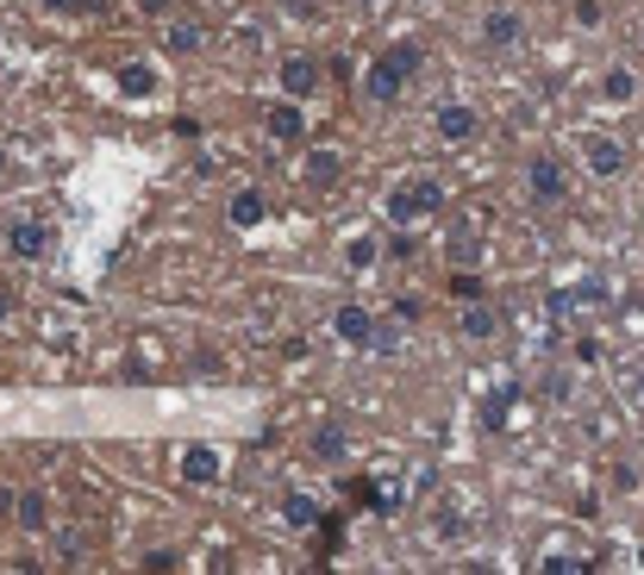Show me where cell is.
I'll return each mask as SVG.
<instances>
[{
	"label": "cell",
	"instance_id": "6da1fadb",
	"mask_svg": "<svg viewBox=\"0 0 644 575\" xmlns=\"http://www.w3.org/2000/svg\"><path fill=\"white\" fill-rule=\"evenodd\" d=\"M419 69H426V51H419L413 39L382 44V57L363 63V100H370V107H401V100L413 95Z\"/></svg>",
	"mask_w": 644,
	"mask_h": 575
},
{
	"label": "cell",
	"instance_id": "7a4b0ae2",
	"mask_svg": "<svg viewBox=\"0 0 644 575\" xmlns=\"http://www.w3.org/2000/svg\"><path fill=\"white\" fill-rule=\"evenodd\" d=\"M445 200H450V188L432 170H407V175H394L389 194H382V219H389V226L419 231L426 219H438V213H445Z\"/></svg>",
	"mask_w": 644,
	"mask_h": 575
},
{
	"label": "cell",
	"instance_id": "3957f363",
	"mask_svg": "<svg viewBox=\"0 0 644 575\" xmlns=\"http://www.w3.org/2000/svg\"><path fill=\"white\" fill-rule=\"evenodd\" d=\"M569 163L557 151H532L526 163H520V194H526V207H538V213H557V207H569Z\"/></svg>",
	"mask_w": 644,
	"mask_h": 575
},
{
	"label": "cell",
	"instance_id": "277c9868",
	"mask_svg": "<svg viewBox=\"0 0 644 575\" xmlns=\"http://www.w3.org/2000/svg\"><path fill=\"white\" fill-rule=\"evenodd\" d=\"M576 163H582L594 182H625L632 175V144L613 132H576Z\"/></svg>",
	"mask_w": 644,
	"mask_h": 575
},
{
	"label": "cell",
	"instance_id": "5b68a950",
	"mask_svg": "<svg viewBox=\"0 0 644 575\" xmlns=\"http://www.w3.org/2000/svg\"><path fill=\"white\" fill-rule=\"evenodd\" d=\"M432 138H438L445 151H469V144L482 138V107H476V100H438V107H432Z\"/></svg>",
	"mask_w": 644,
	"mask_h": 575
},
{
	"label": "cell",
	"instance_id": "8992f818",
	"mask_svg": "<svg viewBox=\"0 0 644 575\" xmlns=\"http://www.w3.org/2000/svg\"><path fill=\"white\" fill-rule=\"evenodd\" d=\"M0 245H7V257L13 263H44L51 257V226H44L39 213H7V226H0Z\"/></svg>",
	"mask_w": 644,
	"mask_h": 575
},
{
	"label": "cell",
	"instance_id": "52a82bcc",
	"mask_svg": "<svg viewBox=\"0 0 644 575\" xmlns=\"http://www.w3.org/2000/svg\"><path fill=\"white\" fill-rule=\"evenodd\" d=\"M526 13H520V7H507V0H494L489 13H482V20H476V44H482V51H489V57H501V51H520V44H526Z\"/></svg>",
	"mask_w": 644,
	"mask_h": 575
},
{
	"label": "cell",
	"instance_id": "ba28073f",
	"mask_svg": "<svg viewBox=\"0 0 644 575\" xmlns=\"http://www.w3.org/2000/svg\"><path fill=\"white\" fill-rule=\"evenodd\" d=\"M275 88H282L288 100H313L319 88H326V63L313 57V51H288L282 69H275Z\"/></svg>",
	"mask_w": 644,
	"mask_h": 575
},
{
	"label": "cell",
	"instance_id": "9c48e42d",
	"mask_svg": "<svg viewBox=\"0 0 644 575\" xmlns=\"http://www.w3.org/2000/svg\"><path fill=\"white\" fill-rule=\"evenodd\" d=\"M457 332H463V345H494V338L507 332V313L494 307L489 294H482V301H463V307H457Z\"/></svg>",
	"mask_w": 644,
	"mask_h": 575
},
{
	"label": "cell",
	"instance_id": "30bf717a",
	"mask_svg": "<svg viewBox=\"0 0 644 575\" xmlns=\"http://www.w3.org/2000/svg\"><path fill=\"white\" fill-rule=\"evenodd\" d=\"M375 332H382V319H375L363 301H345V307H332V338L351 350H375Z\"/></svg>",
	"mask_w": 644,
	"mask_h": 575
},
{
	"label": "cell",
	"instance_id": "8fae6325",
	"mask_svg": "<svg viewBox=\"0 0 644 575\" xmlns=\"http://www.w3.org/2000/svg\"><path fill=\"white\" fill-rule=\"evenodd\" d=\"M113 95H119V100H151V95H163V69H156L151 57L113 63Z\"/></svg>",
	"mask_w": 644,
	"mask_h": 575
},
{
	"label": "cell",
	"instance_id": "7c38bea8",
	"mask_svg": "<svg viewBox=\"0 0 644 575\" xmlns=\"http://www.w3.org/2000/svg\"><path fill=\"white\" fill-rule=\"evenodd\" d=\"M176 476L188 481V488H214V481L226 476L219 444H182V451H176Z\"/></svg>",
	"mask_w": 644,
	"mask_h": 575
},
{
	"label": "cell",
	"instance_id": "4fadbf2b",
	"mask_svg": "<svg viewBox=\"0 0 644 575\" xmlns=\"http://www.w3.org/2000/svg\"><path fill=\"white\" fill-rule=\"evenodd\" d=\"M307 100H270L263 107V138H275V144H307V113H301Z\"/></svg>",
	"mask_w": 644,
	"mask_h": 575
},
{
	"label": "cell",
	"instance_id": "5bb4252c",
	"mask_svg": "<svg viewBox=\"0 0 644 575\" xmlns=\"http://www.w3.org/2000/svg\"><path fill=\"white\" fill-rule=\"evenodd\" d=\"M200 44H207V25H200L195 13H170V20H163V57L188 63V57H200Z\"/></svg>",
	"mask_w": 644,
	"mask_h": 575
},
{
	"label": "cell",
	"instance_id": "9a60e30c",
	"mask_svg": "<svg viewBox=\"0 0 644 575\" xmlns=\"http://www.w3.org/2000/svg\"><path fill=\"white\" fill-rule=\"evenodd\" d=\"M301 182H307L313 194H332L338 182H345V151H332V144H313L307 163H301Z\"/></svg>",
	"mask_w": 644,
	"mask_h": 575
},
{
	"label": "cell",
	"instance_id": "2e32d148",
	"mask_svg": "<svg viewBox=\"0 0 644 575\" xmlns=\"http://www.w3.org/2000/svg\"><path fill=\"white\" fill-rule=\"evenodd\" d=\"M338 257H345V269H351V275H370V269L389 257V238H375V231H351Z\"/></svg>",
	"mask_w": 644,
	"mask_h": 575
},
{
	"label": "cell",
	"instance_id": "e0dca14e",
	"mask_svg": "<svg viewBox=\"0 0 644 575\" xmlns=\"http://www.w3.org/2000/svg\"><path fill=\"white\" fill-rule=\"evenodd\" d=\"M51 519H57V507H51V495H44V488L13 495V525H20V532H44Z\"/></svg>",
	"mask_w": 644,
	"mask_h": 575
},
{
	"label": "cell",
	"instance_id": "ac0fdd59",
	"mask_svg": "<svg viewBox=\"0 0 644 575\" xmlns=\"http://www.w3.org/2000/svg\"><path fill=\"white\" fill-rule=\"evenodd\" d=\"M601 100L607 107H632V100H638V69H632V63H607L601 69Z\"/></svg>",
	"mask_w": 644,
	"mask_h": 575
},
{
	"label": "cell",
	"instance_id": "d6986e66",
	"mask_svg": "<svg viewBox=\"0 0 644 575\" xmlns=\"http://www.w3.org/2000/svg\"><path fill=\"white\" fill-rule=\"evenodd\" d=\"M445 263L450 269H482L489 263V250H482V238L469 226H450V238H445Z\"/></svg>",
	"mask_w": 644,
	"mask_h": 575
},
{
	"label": "cell",
	"instance_id": "ffe728a7",
	"mask_svg": "<svg viewBox=\"0 0 644 575\" xmlns=\"http://www.w3.org/2000/svg\"><path fill=\"white\" fill-rule=\"evenodd\" d=\"M226 219H232V231H251V226L270 219V200H263L256 188H238L232 200H226Z\"/></svg>",
	"mask_w": 644,
	"mask_h": 575
},
{
	"label": "cell",
	"instance_id": "44dd1931",
	"mask_svg": "<svg viewBox=\"0 0 644 575\" xmlns=\"http://www.w3.org/2000/svg\"><path fill=\"white\" fill-rule=\"evenodd\" d=\"M282 525H288V532H313V525H319V500L288 488V495H282Z\"/></svg>",
	"mask_w": 644,
	"mask_h": 575
},
{
	"label": "cell",
	"instance_id": "7402d4cb",
	"mask_svg": "<svg viewBox=\"0 0 644 575\" xmlns=\"http://www.w3.org/2000/svg\"><path fill=\"white\" fill-rule=\"evenodd\" d=\"M450 301H457V307H463V301H482V294H489V282H482V269H450Z\"/></svg>",
	"mask_w": 644,
	"mask_h": 575
},
{
	"label": "cell",
	"instance_id": "603a6c76",
	"mask_svg": "<svg viewBox=\"0 0 644 575\" xmlns=\"http://www.w3.org/2000/svg\"><path fill=\"white\" fill-rule=\"evenodd\" d=\"M313 457L319 463H345V425H319V432H313Z\"/></svg>",
	"mask_w": 644,
	"mask_h": 575
},
{
	"label": "cell",
	"instance_id": "cb8c5ba5",
	"mask_svg": "<svg viewBox=\"0 0 644 575\" xmlns=\"http://www.w3.org/2000/svg\"><path fill=\"white\" fill-rule=\"evenodd\" d=\"M569 20L582 25V32H601L607 25V0H569Z\"/></svg>",
	"mask_w": 644,
	"mask_h": 575
},
{
	"label": "cell",
	"instance_id": "d4e9b609",
	"mask_svg": "<svg viewBox=\"0 0 644 575\" xmlns=\"http://www.w3.org/2000/svg\"><path fill=\"white\" fill-rule=\"evenodd\" d=\"M44 13H100L107 0H39Z\"/></svg>",
	"mask_w": 644,
	"mask_h": 575
},
{
	"label": "cell",
	"instance_id": "484cf974",
	"mask_svg": "<svg viewBox=\"0 0 644 575\" xmlns=\"http://www.w3.org/2000/svg\"><path fill=\"white\" fill-rule=\"evenodd\" d=\"M401 338H407V332H401V319H382V332H375V350L389 357V350H401Z\"/></svg>",
	"mask_w": 644,
	"mask_h": 575
},
{
	"label": "cell",
	"instance_id": "4316f807",
	"mask_svg": "<svg viewBox=\"0 0 644 575\" xmlns=\"http://www.w3.org/2000/svg\"><path fill=\"white\" fill-rule=\"evenodd\" d=\"M138 13H144V20H170V13H176V0H138Z\"/></svg>",
	"mask_w": 644,
	"mask_h": 575
},
{
	"label": "cell",
	"instance_id": "83f0119b",
	"mask_svg": "<svg viewBox=\"0 0 644 575\" xmlns=\"http://www.w3.org/2000/svg\"><path fill=\"white\" fill-rule=\"evenodd\" d=\"M7 319H13V294H7V288H0V326H7Z\"/></svg>",
	"mask_w": 644,
	"mask_h": 575
},
{
	"label": "cell",
	"instance_id": "f1b7e54d",
	"mask_svg": "<svg viewBox=\"0 0 644 575\" xmlns=\"http://www.w3.org/2000/svg\"><path fill=\"white\" fill-rule=\"evenodd\" d=\"M632 394H638V401H644V369H638V376H632Z\"/></svg>",
	"mask_w": 644,
	"mask_h": 575
},
{
	"label": "cell",
	"instance_id": "f546056e",
	"mask_svg": "<svg viewBox=\"0 0 644 575\" xmlns=\"http://www.w3.org/2000/svg\"><path fill=\"white\" fill-rule=\"evenodd\" d=\"M638 51H644V25H638Z\"/></svg>",
	"mask_w": 644,
	"mask_h": 575
}]
</instances>
